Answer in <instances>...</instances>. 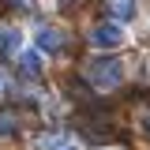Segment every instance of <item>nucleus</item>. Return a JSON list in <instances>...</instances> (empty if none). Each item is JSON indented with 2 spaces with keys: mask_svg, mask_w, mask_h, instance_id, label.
Segmentation results:
<instances>
[{
  "mask_svg": "<svg viewBox=\"0 0 150 150\" xmlns=\"http://www.w3.org/2000/svg\"><path fill=\"white\" fill-rule=\"evenodd\" d=\"M124 75H128V68H124V60H116V56H98V60L86 64V83H90L94 90H101V94L116 90V86L124 83Z\"/></svg>",
  "mask_w": 150,
  "mask_h": 150,
  "instance_id": "f257e3e1",
  "label": "nucleus"
},
{
  "mask_svg": "<svg viewBox=\"0 0 150 150\" xmlns=\"http://www.w3.org/2000/svg\"><path fill=\"white\" fill-rule=\"evenodd\" d=\"M86 41H90V49H101V53H112V49L128 45V30H124L120 23H98V26H90V34H86Z\"/></svg>",
  "mask_w": 150,
  "mask_h": 150,
  "instance_id": "f03ea898",
  "label": "nucleus"
},
{
  "mask_svg": "<svg viewBox=\"0 0 150 150\" xmlns=\"http://www.w3.org/2000/svg\"><path fill=\"white\" fill-rule=\"evenodd\" d=\"M64 41H68V38H64L60 26H38V30H34V45H38L41 56H45V53H60Z\"/></svg>",
  "mask_w": 150,
  "mask_h": 150,
  "instance_id": "7ed1b4c3",
  "label": "nucleus"
},
{
  "mask_svg": "<svg viewBox=\"0 0 150 150\" xmlns=\"http://www.w3.org/2000/svg\"><path fill=\"white\" fill-rule=\"evenodd\" d=\"M26 45V38L19 26H0V56H19Z\"/></svg>",
  "mask_w": 150,
  "mask_h": 150,
  "instance_id": "20e7f679",
  "label": "nucleus"
},
{
  "mask_svg": "<svg viewBox=\"0 0 150 150\" xmlns=\"http://www.w3.org/2000/svg\"><path fill=\"white\" fill-rule=\"evenodd\" d=\"M19 71L26 75V79L41 75V53H38V49H23V53H19Z\"/></svg>",
  "mask_w": 150,
  "mask_h": 150,
  "instance_id": "39448f33",
  "label": "nucleus"
},
{
  "mask_svg": "<svg viewBox=\"0 0 150 150\" xmlns=\"http://www.w3.org/2000/svg\"><path fill=\"white\" fill-rule=\"evenodd\" d=\"M30 143H34V150H64L68 146V139H64L60 131H41V135H34Z\"/></svg>",
  "mask_w": 150,
  "mask_h": 150,
  "instance_id": "423d86ee",
  "label": "nucleus"
},
{
  "mask_svg": "<svg viewBox=\"0 0 150 150\" xmlns=\"http://www.w3.org/2000/svg\"><path fill=\"white\" fill-rule=\"evenodd\" d=\"M109 11H116V19H131L135 15V0H109Z\"/></svg>",
  "mask_w": 150,
  "mask_h": 150,
  "instance_id": "0eeeda50",
  "label": "nucleus"
},
{
  "mask_svg": "<svg viewBox=\"0 0 150 150\" xmlns=\"http://www.w3.org/2000/svg\"><path fill=\"white\" fill-rule=\"evenodd\" d=\"M15 131H19L15 116H11V112H0V139H11Z\"/></svg>",
  "mask_w": 150,
  "mask_h": 150,
  "instance_id": "6e6552de",
  "label": "nucleus"
},
{
  "mask_svg": "<svg viewBox=\"0 0 150 150\" xmlns=\"http://www.w3.org/2000/svg\"><path fill=\"white\" fill-rule=\"evenodd\" d=\"M11 8H19V11H34L38 0H11Z\"/></svg>",
  "mask_w": 150,
  "mask_h": 150,
  "instance_id": "1a4fd4ad",
  "label": "nucleus"
},
{
  "mask_svg": "<svg viewBox=\"0 0 150 150\" xmlns=\"http://www.w3.org/2000/svg\"><path fill=\"white\" fill-rule=\"evenodd\" d=\"M4 86H8V83H4V75H0V94H4Z\"/></svg>",
  "mask_w": 150,
  "mask_h": 150,
  "instance_id": "9d476101",
  "label": "nucleus"
},
{
  "mask_svg": "<svg viewBox=\"0 0 150 150\" xmlns=\"http://www.w3.org/2000/svg\"><path fill=\"white\" fill-rule=\"evenodd\" d=\"M64 150H79V146H71V143H68V146H64Z\"/></svg>",
  "mask_w": 150,
  "mask_h": 150,
  "instance_id": "9b49d317",
  "label": "nucleus"
}]
</instances>
